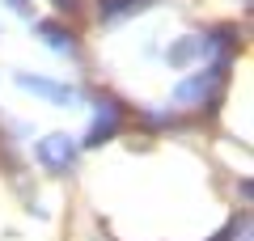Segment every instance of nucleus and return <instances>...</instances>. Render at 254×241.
Listing matches in <instances>:
<instances>
[{
  "instance_id": "obj_1",
  "label": "nucleus",
  "mask_w": 254,
  "mask_h": 241,
  "mask_svg": "<svg viewBox=\"0 0 254 241\" xmlns=\"http://www.w3.org/2000/svg\"><path fill=\"white\" fill-rule=\"evenodd\" d=\"M72 157H76V148H72V140H68V135H47V140L38 144V161H43L47 170H55V174L68 170V165H72Z\"/></svg>"
},
{
  "instance_id": "obj_2",
  "label": "nucleus",
  "mask_w": 254,
  "mask_h": 241,
  "mask_svg": "<svg viewBox=\"0 0 254 241\" xmlns=\"http://www.w3.org/2000/svg\"><path fill=\"white\" fill-rule=\"evenodd\" d=\"M115 127H119V106H115V102H106V115H98V123H93V131H89V140H85V144H102L106 135H115Z\"/></svg>"
},
{
  "instance_id": "obj_3",
  "label": "nucleus",
  "mask_w": 254,
  "mask_h": 241,
  "mask_svg": "<svg viewBox=\"0 0 254 241\" xmlns=\"http://www.w3.org/2000/svg\"><path fill=\"white\" fill-rule=\"evenodd\" d=\"M21 85L34 93H43V98L51 102H72V89H64V85H51V80H38V76H21Z\"/></svg>"
},
{
  "instance_id": "obj_4",
  "label": "nucleus",
  "mask_w": 254,
  "mask_h": 241,
  "mask_svg": "<svg viewBox=\"0 0 254 241\" xmlns=\"http://www.w3.org/2000/svg\"><path fill=\"white\" fill-rule=\"evenodd\" d=\"M38 34H47V43H51L55 51H76V34H68V30L55 26V21H43V26H38Z\"/></svg>"
},
{
  "instance_id": "obj_5",
  "label": "nucleus",
  "mask_w": 254,
  "mask_h": 241,
  "mask_svg": "<svg viewBox=\"0 0 254 241\" xmlns=\"http://www.w3.org/2000/svg\"><path fill=\"white\" fill-rule=\"evenodd\" d=\"M140 4H144V0H102V17L115 21V17H123V13L140 9Z\"/></svg>"
},
{
  "instance_id": "obj_6",
  "label": "nucleus",
  "mask_w": 254,
  "mask_h": 241,
  "mask_svg": "<svg viewBox=\"0 0 254 241\" xmlns=\"http://www.w3.org/2000/svg\"><path fill=\"white\" fill-rule=\"evenodd\" d=\"M13 9H21V13H26V9H30V4H26V0H13Z\"/></svg>"
},
{
  "instance_id": "obj_7",
  "label": "nucleus",
  "mask_w": 254,
  "mask_h": 241,
  "mask_svg": "<svg viewBox=\"0 0 254 241\" xmlns=\"http://www.w3.org/2000/svg\"><path fill=\"white\" fill-rule=\"evenodd\" d=\"M60 9H76V4H72V0H60Z\"/></svg>"
}]
</instances>
